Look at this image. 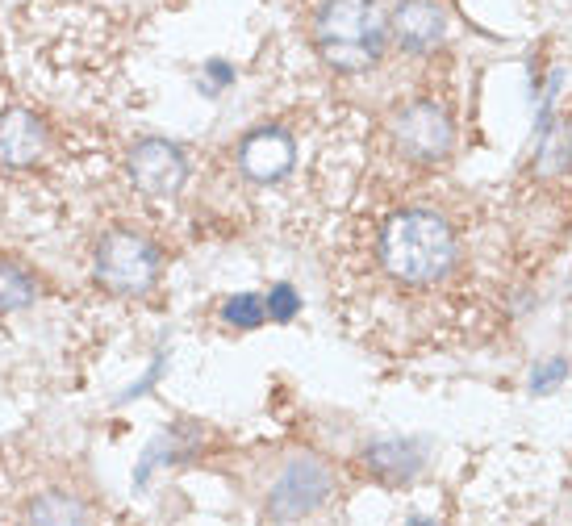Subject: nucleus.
I'll return each instance as SVG.
<instances>
[{
  "mask_svg": "<svg viewBox=\"0 0 572 526\" xmlns=\"http://www.w3.org/2000/svg\"><path fill=\"white\" fill-rule=\"evenodd\" d=\"M380 263L401 284H431L456 263V234L431 209H405L380 234Z\"/></svg>",
  "mask_w": 572,
  "mask_h": 526,
  "instance_id": "nucleus-1",
  "label": "nucleus"
},
{
  "mask_svg": "<svg viewBox=\"0 0 572 526\" xmlns=\"http://www.w3.org/2000/svg\"><path fill=\"white\" fill-rule=\"evenodd\" d=\"M389 42V21L376 0H326L314 17V46L326 67L335 71H368L380 63Z\"/></svg>",
  "mask_w": 572,
  "mask_h": 526,
  "instance_id": "nucleus-2",
  "label": "nucleus"
},
{
  "mask_svg": "<svg viewBox=\"0 0 572 526\" xmlns=\"http://www.w3.org/2000/svg\"><path fill=\"white\" fill-rule=\"evenodd\" d=\"M159 247L151 238L113 230L97 247V280L113 297H142L159 280Z\"/></svg>",
  "mask_w": 572,
  "mask_h": 526,
  "instance_id": "nucleus-3",
  "label": "nucleus"
},
{
  "mask_svg": "<svg viewBox=\"0 0 572 526\" xmlns=\"http://www.w3.org/2000/svg\"><path fill=\"white\" fill-rule=\"evenodd\" d=\"M393 138L405 159L435 163V159H447L456 130H451V117L435 101H414L393 117Z\"/></svg>",
  "mask_w": 572,
  "mask_h": 526,
  "instance_id": "nucleus-4",
  "label": "nucleus"
},
{
  "mask_svg": "<svg viewBox=\"0 0 572 526\" xmlns=\"http://www.w3.org/2000/svg\"><path fill=\"white\" fill-rule=\"evenodd\" d=\"M130 180L138 193L147 197H172L184 188L188 180V159L180 147H172V142L163 138H142L138 147L130 151Z\"/></svg>",
  "mask_w": 572,
  "mask_h": 526,
  "instance_id": "nucleus-5",
  "label": "nucleus"
},
{
  "mask_svg": "<svg viewBox=\"0 0 572 526\" xmlns=\"http://www.w3.org/2000/svg\"><path fill=\"white\" fill-rule=\"evenodd\" d=\"M335 481L318 460H297L280 472V481L272 489V514L276 518H301L309 510H318L322 501L330 497Z\"/></svg>",
  "mask_w": 572,
  "mask_h": 526,
  "instance_id": "nucleus-6",
  "label": "nucleus"
},
{
  "mask_svg": "<svg viewBox=\"0 0 572 526\" xmlns=\"http://www.w3.org/2000/svg\"><path fill=\"white\" fill-rule=\"evenodd\" d=\"M46 147H51V130L34 109H5L0 113V167L9 172H26L34 167Z\"/></svg>",
  "mask_w": 572,
  "mask_h": 526,
  "instance_id": "nucleus-7",
  "label": "nucleus"
},
{
  "mask_svg": "<svg viewBox=\"0 0 572 526\" xmlns=\"http://www.w3.org/2000/svg\"><path fill=\"white\" fill-rule=\"evenodd\" d=\"M293 159H297V147L293 138L268 126V130H255L243 138V147H238V167H243V176L255 180V184H276L293 172Z\"/></svg>",
  "mask_w": 572,
  "mask_h": 526,
  "instance_id": "nucleus-8",
  "label": "nucleus"
},
{
  "mask_svg": "<svg viewBox=\"0 0 572 526\" xmlns=\"http://www.w3.org/2000/svg\"><path fill=\"white\" fill-rule=\"evenodd\" d=\"M447 34V13L435 0H401L397 13L389 17V38L410 55L435 51Z\"/></svg>",
  "mask_w": 572,
  "mask_h": 526,
  "instance_id": "nucleus-9",
  "label": "nucleus"
},
{
  "mask_svg": "<svg viewBox=\"0 0 572 526\" xmlns=\"http://www.w3.org/2000/svg\"><path fill=\"white\" fill-rule=\"evenodd\" d=\"M376 476H385V481H410V476L422 468V447L418 443H405V439H385V443H376L368 447V456H364Z\"/></svg>",
  "mask_w": 572,
  "mask_h": 526,
  "instance_id": "nucleus-10",
  "label": "nucleus"
},
{
  "mask_svg": "<svg viewBox=\"0 0 572 526\" xmlns=\"http://www.w3.org/2000/svg\"><path fill=\"white\" fill-rule=\"evenodd\" d=\"M38 297V284L26 268L17 263H0V314H13V309H26Z\"/></svg>",
  "mask_w": 572,
  "mask_h": 526,
  "instance_id": "nucleus-11",
  "label": "nucleus"
},
{
  "mask_svg": "<svg viewBox=\"0 0 572 526\" xmlns=\"http://www.w3.org/2000/svg\"><path fill=\"white\" fill-rule=\"evenodd\" d=\"M30 522H88V510L76 497L63 493H46L38 501H30Z\"/></svg>",
  "mask_w": 572,
  "mask_h": 526,
  "instance_id": "nucleus-12",
  "label": "nucleus"
},
{
  "mask_svg": "<svg viewBox=\"0 0 572 526\" xmlns=\"http://www.w3.org/2000/svg\"><path fill=\"white\" fill-rule=\"evenodd\" d=\"M222 314H226V322L238 326V330H255V326H264L268 305H264V297H255V293H238V297L226 301Z\"/></svg>",
  "mask_w": 572,
  "mask_h": 526,
  "instance_id": "nucleus-13",
  "label": "nucleus"
},
{
  "mask_svg": "<svg viewBox=\"0 0 572 526\" xmlns=\"http://www.w3.org/2000/svg\"><path fill=\"white\" fill-rule=\"evenodd\" d=\"M268 318H276V322H289L293 314H297V305H301V297L289 289V284H276V289L268 293Z\"/></svg>",
  "mask_w": 572,
  "mask_h": 526,
  "instance_id": "nucleus-14",
  "label": "nucleus"
},
{
  "mask_svg": "<svg viewBox=\"0 0 572 526\" xmlns=\"http://www.w3.org/2000/svg\"><path fill=\"white\" fill-rule=\"evenodd\" d=\"M568 376V364L564 360H552V364H543L535 376H531V393H552L560 380Z\"/></svg>",
  "mask_w": 572,
  "mask_h": 526,
  "instance_id": "nucleus-15",
  "label": "nucleus"
}]
</instances>
